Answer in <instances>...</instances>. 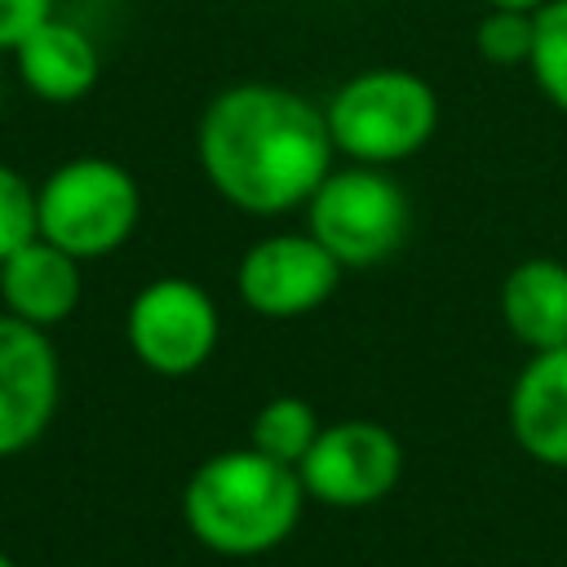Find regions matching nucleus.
I'll list each match as a JSON object with an SVG mask.
<instances>
[{
  "label": "nucleus",
  "instance_id": "9",
  "mask_svg": "<svg viewBox=\"0 0 567 567\" xmlns=\"http://www.w3.org/2000/svg\"><path fill=\"white\" fill-rule=\"evenodd\" d=\"M58 399L62 368L49 332L0 310V461L44 439Z\"/></svg>",
  "mask_w": 567,
  "mask_h": 567
},
{
  "label": "nucleus",
  "instance_id": "3",
  "mask_svg": "<svg viewBox=\"0 0 567 567\" xmlns=\"http://www.w3.org/2000/svg\"><path fill=\"white\" fill-rule=\"evenodd\" d=\"M323 115L337 155L350 164L390 168L425 151L439 128V97L434 84L416 71L368 66L337 84V93L323 102Z\"/></svg>",
  "mask_w": 567,
  "mask_h": 567
},
{
  "label": "nucleus",
  "instance_id": "12",
  "mask_svg": "<svg viewBox=\"0 0 567 567\" xmlns=\"http://www.w3.org/2000/svg\"><path fill=\"white\" fill-rule=\"evenodd\" d=\"M501 323L505 332L536 350L567 346V266L554 257H527L501 279Z\"/></svg>",
  "mask_w": 567,
  "mask_h": 567
},
{
  "label": "nucleus",
  "instance_id": "18",
  "mask_svg": "<svg viewBox=\"0 0 567 567\" xmlns=\"http://www.w3.org/2000/svg\"><path fill=\"white\" fill-rule=\"evenodd\" d=\"M44 18H53V0H0V53H13Z\"/></svg>",
  "mask_w": 567,
  "mask_h": 567
},
{
  "label": "nucleus",
  "instance_id": "2",
  "mask_svg": "<svg viewBox=\"0 0 567 567\" xmlns=\"http://www.w3.org/2000/svg\"><path fill=\"white\" fill-rule=\"evenodd\" d=\"M301 505V474L257 447L208 456L182 487V518L190 536L221 558H257L279 549L297 532Z\"/></svg>",
  "mask_w": 567,
  "mask_h": 567
},
{
  "label": "nucleus",
  "instance_id": "15",
  "mask_svg": "<svg viewBox=\"0 0 567 567\" xmlns=\"http://www.w3.org/2000/svg\"><path fill=\"white\" fill-rule=\"evenodd\" d=\"M536 89L567 115V0H545L536 9V35H532V62H527Z\"/></svg>",
  "mask_w": 567,
  "mask_h": 567
},
{
  "label": "nucleus",
  "instance_id": "6",
  "mask_svg": "<svg viewBox=\"0 0 567 567\" xmlns=\"http://www.w3.org/2000/svg\"><path fill=\"white\" fill-rule=\"evenodd\" d=\"M221 337L217 301L182 275H159L142 284L124 315V341L133 359L155 377H190L199 372Z\"/></svg>",
  "mask_w": 567,
  "mask_h": 567
},
{
  "label": "nucleus",
  "instance_id": "13",
  "mask_svg": "<svg viewBox=\"0 0 567 567\" xmlns=\"http://www.w3.org/2000/svg\"><path fill=\"white\" fill-rule=\"evenodd\" d=\"M18 80L40 102H80L97 84V49L84 27L66 18H44L18 49Z\"/></svg>",
  "mask_w": 567,
  "mask_h": 567
},
{
  "label": "nucleus",
  "instance_id": "10",
  "mask_svg": "<svg viewBox=\"0 0 567 567\" xmlns=\"http://www.w3.org/2000/svg\"><path fill=\"white\" fill-rule=\"evenodd\" d=\"M84 297V261L62 252L49 239H27L18 252L0 261V301L4 315L31 328H58L80 310Z\"/></svg>",
  "mask_w": 567,
  "mask_h": 567
},
{
  "label": "nucleus",
  "instance_id": "5",
  "mask_svg": "<svg viewBox=\"0 0 567 567\" xmlns=\"http://www.w3.org/2000/svg\"><path fill=\"white\" fill-rule=\"evenodd\" d=\"M306 230L341 270H368L403 248L412 230V199L385 168L346 164L306 199Z\"/></svg>",
  "mask_w": 567,
  "mask_h": 567
},
{
  "label": "nucleus",
  "instance_id": "4",
  "mask_svg": "<svg viewBox=\"0 0 567 567\" xmlns=\"http://www.w3.org/2000/svg\"><path fill=\"white\" fill-rule=\"evenodd\" d=\"M137 217V177L106 155H75L35 186V235L80 261L120 252Z\"/></svg>",
  "mask_w": 567,
  "mask_h": 567
},
{
  "label": "nucleus",
  "instance_id": "16",
  "mask_svg": "<svg viewBox=\"0 0 567 567\" xmlns=\"http://www.w3.org/2000/svg\"><path fill=\"white\" fill-rule=\"evenodd\" d=\"M536 13L523 9H487L474 27V49L492 66H527L532 62Z\"/></svg>",
  "mask_w": 567,
  "mask_h": 567
},
{
  "label": "nucleus",
  "instance_id": "1",
  "mask_svg": "<svg viewBox=\"0 0 567 567\" xmlns=\"http://www.w3.org/2000/svg\"><path fill=\"white\" fill-rule=\"evenodd\" d=\"M195 155L208 186L248 217L306 208L337 168L323 106L266 80L230 84L204 106Z\"/></svg>",
  "mask_w": 567,
  "mask_h": 567
},
{
  "label": "nucleus",
  "instance_id": "19",
  "mask_svg": "<svg viewBox=\"0 0 567 567\" xmlns=\"http://www.w3.org/2000/svg\"><path fill=\"white\" fill-rule=\"evenodd\" d=\"M487 9H523V13H536L545 0H483Z\"/></svg>",
  "mask_w": 567,
  "mask_h": 567
},
{
  "label": "nucleus",
  "instance_id": "17",
  "mask_svg": "<svg viewBox=\"0 0 567 567\" xmlns=\"http://www.w3.org/2000/svg\"><path fill=\"white\" fill-rule=\"evenodd\" d=\"M35 239V186L0 159V261Z\"/></svg>",
  "mask_w": 567,
  "mask_h": 567
},
{
  "label": "nucleus",
  "instance_id": "8",
  "mask_svg": "<svg viewBox=\"0 0 567 567\" xmlns=\"http://www.w3.org/2000/svg\"><path fill=\"white\" fill-rule=\"evenodd\" d=\"M341 284V266L310 230L252 239L235 266L239 301L261 319H297L319 310Z\"/></svg>",
  "mask_w": 567,
  "mask_h": 567
},
{
  "label": "nucleus",
  "instance_id": "7",
  "mask_svg": "<svg viewBox=\"0 0 567 567\" xmlns=\"http://www.w3.org/2000/svg\"><path fill=\"white\" fill-rule=\"evenodd\" d=\"M297 474H301L306 496L323 505H337V509L377 505L381 496L394 492L403 474V443L394 439L390 425L350 416V421L319 430Z\"/></svg>",
  "mask_w": 567,
  "mask_h": 567
},
{
  "label": "nucleus",
  "instance_id": "11",
  "mask_svg": "<svg viewBox=\"0 0 567 567\" xmlns=\"http://www.w3.org/2000/svg\"><path fill=\"white\" fill-rule=\"evenodd\" d=\"M509 434L532 461L567 470V346L536 350L518 368L509 385Z\"/></svg>",
  "mask_w": 567,
  "mask_h": 567
},
{
  "label": "nucleus",
  "instance_id": "20",
  "mask_svg": "<svg viewBox=\"0 0 567 567\" xmlns=\"http://www.w3.org/2000/svg\"><path fill=\"white\" fill-rule=\"evenodd\" d=\"M0 567H18V563H13V558H9L4 549H0Z\"/></svg>",
  "mask_w": 567,
  "mask_h": 567
},
{
  "label": "nucleus",
  "instance_id": "14",
  "mask_svg": "<svg viewBox=\"0 0 567 567\" xmlns=\"http://www.w3.org/2000/svg\"><path fill=\"white\" fill-rule=\"evenodd\" d=\"M323 421L315 416V408L301 399V394H275L266 399L257 412H252V425H248V447L266 452L270 461L279 465H301L306 452L315 447Z\"/></svg>",
  "mask_w": 567,
  "mask_h": 567
}]
</instances>
